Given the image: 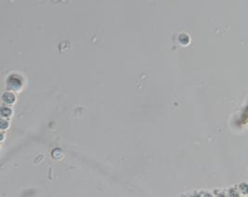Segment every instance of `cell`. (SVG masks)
Listing matches in <instances>:
<instances>
[{
  "instance_id": "1",
  "label": "cell",
  "mask_w": 248,
  "mask_h": 197,
  "mask_svg": "<svg viewBox=\"0 0 248 197\" xmlns=\"http://www.w3.org/2000/svg\"><path fill=\"white\" fill-rule=\"evenodd\" d=\"M3 101H4L5 103L10 104V103H13V102H14L15 97H14L12 94H10V93H6V94L3 96Z\"/></svg>"
},
{
  "instance_id": "2",
  "label": "cell",
  "mask_w": 248,
  "mask_h": 197,
  "mask_svg": "<svg viewBox=\"0 0 248 197\" xmlns=\"http://www.w3.org/2000/svg\"><path fill=\"white\" fill-rule=\"evenodd\" d=\"M240 192H241L244 195H247L248 194V184L247 183H242L239 187Z\"/></svg>"
},
{
  "instance_id": "3",
  "label": "cell",
  "mask_w": 248,
  "mask_h": 197,
  "mask_svg": "<svg viewBox=\"0 0 248 197\" xmlns=\"http://www.w3.org/2000/svg\"><path fill=\"white\" fill-rule=\"evenodd\" d=\"M230 197H239V193L234 190V189H231L230 191Z\"/></svg>"
},
{
  "instance_id": "4",
  "label": "cell",
  "mask_w": 248,
  "mask_h": 197,
  "mask_svg": "<svg viewBox=\"0 0 248 197\" xmlns=\"http://www.w3.org/2000/svg\"><path fill=\"white\" fill-rule=\"evenodd\" d=\"M219 197H225V196H224V195H220Z\"/></svg>"
}]
</instances>
